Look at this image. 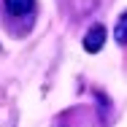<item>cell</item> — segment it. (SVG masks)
<instances>
[{
	"label": "cell",
	"instance_id": "obj_1",
	"mask_svg": "<svg viewBox=\"0 0 127 127\" xmlns=\"http://www.w3.org/2000/svg\"><path fill=\"white\" fill-rule=\"evenodd\" d=\"M103 43H105V27L103 25H92L89 32L84 35V49L89 51V54H95V51L103 49Z\"/></svg>",
	"mask_w": 127,
	"mask_h": 127
},
{
	"label": "cell",
	"instance_id": "obj_2",
	"mask_svg": "<svg viewBox=\"0 0 127 127\" xmlns=\"http://www.w3.org/2000/svg\"><path fill=\"white\" fill-rule=\"evenodd\" d=\"M32 8H35V0H5V11L11 16H27L32 14Z\"/></svg>",
	"mask_w": 127,
	"mask_h": 127
},
{
	"label": "cell",
	"instance_id": "obj_3",
	"mask_svg": "<svg viewBox=\"0 0 127 127\" xmlns=\"http://www.w3.org/2000/svg\"><path fill=\"white\" fill-rule=\"evenodd\" d=\"M114 38L119 46H127V11L116 19V27H114Z\"/></svg>",
	"mask_w": 127,
	"mask_h": 127
}]
</instances>
